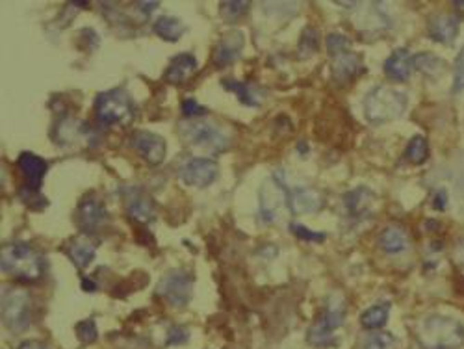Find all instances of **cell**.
<instances>
[{"label":"cell","mask_w":464,"mask_h":349,"mask_svg":"<svg viewBox=\"0 0 464 349\" xmlns=\"http://www.w3.org/2000/svg\"><path fill=\"white\" fill-rule=\"evenodd\" d=\"M132 97L121 89H110L95 100V116L102 125H128L134 119Z\"/></svg>","instance_id":"obj_6"},{"label":"cell","mask_w":464,"mask_h":349,"mask_svg":"<svg viewBox=\"0 0 464 349\" xmlns=\"http://www.w3.org/2000/svg\"><path fill=\"white\" fill-rule=\"evenodd\" d=\"M395 343V338L386 331L371 332L362 342V349H392Z\"/></svg>","instance_id":"obj_32"},{"label":"cell","mask_w":464,"mask_h":349,"mask_svg":"<svg viewBox=\"0 0 464 349\" xmlns=\"http://www.w3.org/2000/svg\"><path fill=\"white\" fill-rule=\"evenodd\" d=\"M453 6L457 8V10H461V12H464V0H457V2H453Z\"/></svg>","instance_id":"obj_44"},{"label":"cell","mask_w":464,"mask_h":349,"mask_svg":"<svg viewBox=\"0 0 464 349\" xmlns=\"http://www.w3.org/2000/svg\"><path fill=\"white\" fill-rule=\"evenodd\" d=\"M464 91V47L461 48L455 67H453V93H463Z\"/></svg>","instance_id":"obj_35"},{"label":"cell","mask_w":464,"mask_h":349,"mask_svg":"<svg viewBox=\"0 0 464 349\" xmlns=\"http://www.w3.org/2000/svg\"><path fill=\"white\" fill-rule=\"evenodd\" d=\"M407 95L389 86H377L368 91L364 99V116L371 125L400 119L407 110Z\"/></svg>","instance_id":"obj_2"},{"label":"cell","mask_w":464,"mask_h":349,"mask_svg":"<svg viewBox=\"0 0 464 349\" xmlns=\"http://www.w3.org/2000/svg\"><path fill=\"white\" fill-rule=\"evenodd\" d=\"M180 136L184 138L188 145L197 147L212 154H221L231 147V136L225 134L220 127L214 123L204 121H190L182 123L179 128Z\"/></svg>","instance_id":"obj_4"},{"label":"cell","mask_w":464,"mask_h":349,"mask_svg":"<svg viewBox=\"0 0 464 349\" xmlns=\"http://www.w3.org/2000/svg\"><path fill=\"white\" fill-rule=\"evenodd\" d=\"M82 285H84V286H82L84 290H89V292H93L95 288H97V286H95V283H91V280H84Z\"/></svg>","instance_id":"obj_43"},{"label":"cell","mask_w":464,"mask_h":349,"mask_svg":"<svg viewBox=\"0 0 464 349\" xmlns=\"http://www.w3.org/2000/svg\"><path fill=\"white\" fill-rule=\"evenodd\" d=\"M292 233L296 234L297 238L303 240V242H323L325 233H314V231H308L305 225L301 223H292Z\"/></svg>","instance_id":"obj_36"},{"label":"cell","mask_w":464,"mask_h":349,"mask_svg":"<svg viewBox=\"0 0 464 349\" xmlns=\"http://www.w3.org/2000/svg\"><path fill=\"white\" fill-rule=\"evenodd\" d=\"M108 220H110L108 210L99 199L86 197L76 208V223L84 234L97 233L99 229L105 227Z\"/></svg>","instance_id":"obj_11"},{"label":"cell","mask_w":464,"mask_h":349,"mask_svg":"<svg viewBox=\"0 0 464 349\" xmlns=\"http://www.w3.org/2000/svg\"><path fill=\"white\" fill-rule=\"evenodd\" d=\"M157 8H158V2H136V10L141 12V15H145V17H149L151 12H154Z\"/></svg>","instance_id":"obj_40"},{"label":"cell","mask_w":464,"mask_h":349,"mask_svg":"<svg viewBox=\"0 0 464 349\" xmlns=\"http://www.w3.org/2000/svg\"><path fill=\"white\" fill-rule=\"evenodd\" d=\"M0 262H2L4 274L13 277L15 280H23V283L39 279L41 271H43L39 255L26 242H12V244L4 245Z\"/></svg>","instance_id":"obj_3"},{"label":"cell","mask_w":464,"mask_h":349,"mask_svg":"<svg viewBox=\"0 0 464 349\" xmlns=\"http://www.w3.org/2000/svg\"><path fill=\"white\" fill-rule=\"evenodd\" d=\"M127 212L132 220L147 225L157 217V204L145 192H141L139 188H132L127 195Z\"/></svg>","instance_id":"obj_15"},{"label":"cell","mask_w":464,"mask_h":349,"mask_svg":"<svg viewBox=\"0 0 464 349\" xmlns=\"http://www.w3.org/2000/svg\"><path fill=\"white\" fill-rule=\"evenodd\" d=\"M249 8L251 2L247 0H225V2H221L220 13L225 23H234L240 17H244L245 13L249 12Z\"/></svg>","instance_id":"obj_31"},{"label":"cell","mask_w":464,"mask_h":349,"mask_svg":"<svg viewBox=\"0 0 464 349\" xmlns=\"http://www.w3.org/2000/svg\"><path fill=\"white\" fill-rule=\"evenodd\" d=\"M188 338H190V332L188 329L182 325H175L169 329L168 340H166V346L171 348V346H182V343L188 342Z\"/></svg>","instance_id":"obj_37"},{"label":"cell","mask_w":464,"mask_h":349,"mask_svg":"<svg viewBox=\"0 0 464 349\" xmlns=\"http://www.w3.org/2000/svg\"><path fill=\"white\" fill-rule=\"evenodd\" d=\"M67 255H69L71 262L75 264L78 269H86L97 255V244L93 240L87 238V234L73 238L67 247Z\"/></svg>","instance_id":"obj_20"},{"label":"cell","mask_w":464,"mask_h":349,"mask_svg":"<svg viewBox=\"0 0 464 349\" xmlns=\"http://www.w3.org/2000/svg\"><path fill=\"white\" fill-rule=\"evenodd\" d=\"M17 165L21 169V173L24 174V181H26V188L32 192H39L43 177L46 174V160L34 154V152H21L17 158Z\"/></svg>","instance_id":"obj_16"},{"label":"cell","mask_w":464,"mask_h":349,"mask_svg":"<svg viewBox=\"0 0 464 349\" xmlns=\"http://www.w3.org/2000/svg\"><path fill=\"white\" fill-rule=\"evenodd\" d=\"M457 256H458V260L464 262V238L458 240V244H457Z\"/></svg>","instance_id":"obj_42"},{"label":"cell","mask_w":464,"mask_h":349,"mask_svg":"<svg viewBox=\"0 0 464 349\" xmlns=\"http://www.w3.org/2000/svg\"><path fill=\"white\" fill-rule=\"evenodd\" d=\"M19 349H48L45 343L37 342V340H28V342H23L19 346Z\"/></svg>","instance_id":"obj_41"},{"label":"cell","mask_w":464,"mask_h":349,"mask_svg":"<svg viewBox=\"0 0 464 349\" xmlns=\"http://www.w3.org/2000/svg\"><path fill=\"white\" fill-rule=\"evenodd\" d=\"M220 174V165L212 158H190L188 162L182 163L179 171L180 181L188 186L206 188L212 182H215Z\"/></svg>","instance_id":"obj_10"},{"label":"cell","mask_w":464,"mask_h":349,"mask_svg":"<svg viewBox=\"0 0 464 349\" xmlns=\"http://www.w3.org/2000/svg\"><path fill=\"white\" fill-rule=\"evenodd\" d=\"M290 206V190L280 181L269 179L260 186V220L275 223Z\"/></svg>","instance_id":"obj_9"},{"label":"cell","mask_w":464,"mask_h":349,"mask_svg":"<svg viewBox=\"0 0 464 349\" xmlns=\"http://www.w3.org/2000/svg\"><path fill=\"white\" fill-rule=\"evenodd\" d=\"M84 132H86V125L82 121H76L75 117L67 116L60 119V123L56 125V141L62 145H71L78 138H82Z\"/></svg>","instance_id":"obj_24"},{"label":"cell","mask_w":464,"mask_h":349,"mask_svg":"<svg viewBox=\"0 0 464 349\" xmlns=\"http://www.w3.org/2000/svg\"><path fill=\"white\" fill-rule=\"evenodd\" d=\"M389 312H390V305L389 303H381V305H373L370 309H366L360 316V323L364 329H370V331H377L381 327L386 325L389 321Z\"/></svg>","instance_id":"obj_26"},{"label":"cell","mask_w":464,"mask_h":349,"mask_svg":"<svg viewBox=\"0 0 464 349\" xmlns=\"http://www.w3.org/2000/svg\"><path fill=\"white\" fill-rule=\"evenodd\" d=\"M182 114H184L186 117H192V119H195V117L206 116L208 110H206L204 106L199 105L195 99H186L184 102H182Z\"/></svg>","instance_id":"obj_38"},{"label":"cell","mask_w":464,"mask_h":349,"mask_svg":"<svg viewBox=\"0 0 464 349\" xmlns=\"http://www.w3.org/2000/svg\"><path fill=\"white\" fill-rule=\"evenodd\" d=\"M319 48V34L316 28H305L303 30L299 43H297V56L299 60L312 58L314 54L318 53Z\"/></svg>","instance_id":"obj_29"},{"label":"cell","mask_w":464,"mask_h":349,"mask_svg":"<svg viewBox=\"0 0 464 349\" xmlns=\"http://www.w3.org/2000/svg\"><path fill=\"white\" fill-rule=\"evenodd\" d=\"M349 45H351V39H349L348 35L343 34H329L327 35V48H329V53L332 56H337V54L348 53Z\"/></svg>","instance_id":"obj_34"},{"label":"cell","mask_w":464,"mask_h":349,"mask_svg":"<svg viewBox=\"0 0 464 349\" xmlns=\"http://www.w3.org/2000/svg\"><path fill=\"white\" fill-rule=\"evenodd\" d=\"M245 45V35L240 30H231L226 34L221 35V39L217 41V45L214 48V64L217 67H226L232 62H236L240 58V54L244 51Z\"/></svg>","instance_id":"obj_13"},{"label":"cell","mask_w":464,"mask_h":349,"mask_svg":"<svg viewBox=\"0 0 464 349\" xmlns=\"http://www.w3.org/2000/svg\"><path fill=\"white\" fill-rule=\"evenodd\" d=\"M323 206V197L318 190L297 186L290 190V208L294 214H314Z\"/></svg>","instance_id":"obj_17"},{"label":"cell","mask_w":464,"mask_h":349,"mask_svg":"<svg viewBox=\"0 0 464 349\" xmlns=\"http://www.w3.org/2000/svg\"><path fill=\"white\" fill-rule=\"evenodd\" d=\"M154 32H157L158 37H162L166 41H179L186 32V24L177 17H169V15H162V17L157 19L154 23Z\"/></svg>","instance_id":"obj_25"},{"label":"cell","mask_w":464,"mask_h":349,"mask_svg":"<svg viewBox=\"0 0 464 349\" xmlns=\"http://www.w3.org/2000/svg\"><path fill=\"white\" fill-rule=\"evenodd\" d=\"M223 87L236 93V97L240 99V102H244L245 106H260V99H258V89H256L253 84L249 82H238V80H225L223 82Z\"/></svg>","instance_id":"obj_27"},{"label":"cell","mask_w":464,"mask_h":349,"mask_svg":"<svg viewBox=\"0 0 464 349\" xmlns=\"http://www.w3.org/2000/svg\"><path fill=\"white\" fill-rule=\"evenodd\" d=\"M458 28H461V19L452 13H436L429 19V32L431 39L444 43V45H452L453 41L457 39Z\"/></svg>","instance_id":"obj_14"},{"label":"cell","mask_w":464,"mask_h":349,"mask_svg":"<svg viewBox=\"0 0 464 349\" xmlns=\"http://www.w3.org/2000/svg\"><path fill=\"white\" fill-rule=\"evenodd\" d=\"M433 206L436 210H446L447 208V192L444 188L440 190H436L435 197H433Z\"/></svg>","instance_id":"obj_39"},{"label":"cell","mask_w":464,"mask_h":349,"mask_svg":"<svg viewBox=\"0 0 464 349\" xmlns=\"http://www.w3.org/2000/svg\"><path fill=\"white\" fill-rule=\"evenodd\" d=\"M373 197L375 195H373L370 188L359 186L343 195V206H346L349 214L355 215V217H360V215H364L370 210Z\"/></svg>","instance_id":"obj_23"},{"label":"cell","mask_w":464,"mask_h":349,"mask_svg":"<svg viewBox=\"0 0 464 349\" xmlns=\"http://www.w3.org/2000/svg\"><path fill=\"white\" fill-rule=\"evenodd\" d=\"M414 69V56L407 48H395L384 62V73L395 82H405Z\"/></svg>","instance_id":"obj_18"},{"label":"cell","mask_w":464,"mask_h":349,"mask_svg":"<svg viewBox=\"0 0 464 349\" xmlns=\"http://www.w3.org/2000/svg\"><path fill=\"white\" fill-rule=\"evenodd\" d=\"M331 71L334 80L340 82V84H346V82L353 80L355 76L362 71V60H360L359 54L351 53V51L337 54V56L332 58Z\"/></svg>","instance_id":"obj_19"},{"label":"cell","mask_w":464,"mask_h":349,"mask_svg":"<svg viewBox=\"0 0 464 349\" xmlns=\"http://www.w3.org/2000/svg\"><path fill=\"white\" fill-rule=\"evenodd\" d=\"M418 342L424 349H458L464 342V325L449 316H427L418 327Z\"/></svg>","instance_id":"obj_1"},{"label":"cell","mask_w":464,"mask_h":349,"mask_svg":"<svg viewBox=\"0 0 464 349\" xmlns=\"http://www.w3.org/2000/svg\"><path fill=\"white\" fill-rule=\"evenodd\" d=\"M405 158L414 165L424 163L429 158V143L424 136H414L405 149Z\"/></svg>","instance_id":"obj_30"},{"label":"cell","mask_w":464,"mask_h":349,"mask_svg":"<svg viewBox=\"0 0 464 349\" xmlns=\"http://www.w3.org/2000/svg\"><path fill=\"white\" fill-rule=\"evenodd\" d=\"M343 321H346V301L342 296H332L327 301L323 314L308 329V343H312L314 348H327L334 343L337 342L334 332L338 327L343 325Z\"/></svg>","instance_id":"obj_5"},{"label":"cell","mask_w":464,"mask_h":349,"mask_svg":"<svg viewBox=\"0 0 464 349\" xmlns=\"http://www.w3.org/2000/svg\"><path fill=\"white\" fill-rule=\"evenodd\" d=\"M414 67H416L420 73H424L425 76L435 78V76L442 75V71L446 69V64H444V60L438 58L436 54L420 53L414 56Z\"/></svg>","instance_id":"obj_28"},{"label":"cell","mask_w":464,"mask_h":349,"mask_svg":"<svg viewBox=\"0 0 464 349\" xmlns=\"http://www.w3.org/2000/svg\"><path fill=\"white\" fill-rule=\"evenodd\" d=\"M193 275L184 269H173L158 283L157 294L173 309H184L192 301Z\"/></svg>","instance_id":"obj_7"},{"label":"cell","mask_w":464,"mask_h":349,"mask_svg":"<svg viewBox=\"0 0 464 349\" xmlns=\"http://www.w3.org/2000/svg\"><path fill=\"white\" fill-rule=\"evenodd\" d=\"M132 147L139 152V156L147 160L151 165H160L166 158V140L162 136L149 132V130L134 132Z\"/></svg>","instance_id":"obj_12"},{"label":"cell","mask_w":464,"mask_h":349,"mask_svg":"<svg viewBox=\"0 0 464 349\" xmlns=\"http://www.w3.org/2000/svg\"><path fill=\"white\" fill-rule=\"evenodd\" d=\"M379 247L386 253V255H400L409 247V236L401 227L398 225H390L379 234Z\"/></svg>","instance_id":"obj_22"},{"label":"cell","mask_w":464,"mask_h":349,"mask_svg":"<svg viewBox=\"0 0 464 349\" xmlns=\"http://www.w3.org/2000/svg\"><path fill=\"white\" fill-rule=\"evenodd\" d=\"M2 320L12 332H24L30 327V297L23 288H10L2 297Z\"/></svg>","instance_id":"obj_8"},{"label":"cell","mask_w":464,"mask_h":349,"mask_svg":"<svg viewBox=\"0 0 464 349\" xmlns=\"http://www.w3.org/2000/svg\"><path fill=\"white\" fill-rule=\"evenodd\" d=\"M197 71V60L190 53H182L179 56H175L171 65L166 71V80L169 84H184L186 80H190L192 75Z\"/></svg>","instance_id":"obj_21"},{"label":"cell","mask_w":464,"mask_h":349,"mask_svg":"<svg viewBox=\"0 0 464 349\" xmlns=\"http://www.w3.org/2000/svg\"><path fill=\"white\" fill-rule=\"evenodd\" d=\"M76 337L80 340L82 343H93L99 337V332H97V325H95V321L89 318V320L80 321L78 325H76Z\"/></svg>","instance_id":"obj_33"}]
</instances>
